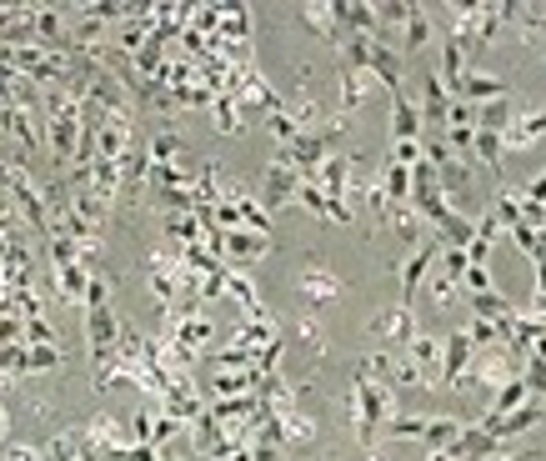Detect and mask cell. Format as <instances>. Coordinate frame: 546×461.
I'll return each instance as SVG.
<instances>
[{"label":"cell","mask_w":546,"mask_h":461,"mask_svg":"<svg viewBox=\"0 0 546 461\" xmlns=\"http://www.w3.org/2000/svg\"><path fill=\"white\" fill-rule=\"evenodd\" d=\"M456 296H461V276H451V271H436V276H431V301L451 306Z\"/></svg>","instance_id":"484cf974"},{"label":"cell","mask_w":546,"mask_h":461,"mask_svg":"<svg viewBox=\"0 0 546 461\" xmlns=\"http://www.w3.org/2000/svg\"><path fill=\"white\" fill-rule=\"evenodd\" d=\"M221 296H236V301L246 306V321H251V316H271L266 301H261V291H256V281H251L246 271H226V291H221Z\"/></svg>","instance_id":"d6986e66"},{"label":"cell","mask_w":546,"mask_h":461,"mask_svg":"<svg viewBox=\"0 0 546 461\" xmlns=\"http://www.w3.org/2000/svg\"><path fill=\"white\" fill-rule=\"evenodd\" d=\"M341 296V276L331 271V266H321V261H311L306 271H301V301L311 306V311H321L326 301H336Z\"/></svg>","instance_id":"ba28073f"},{"label":"cell","mask_w":546,"mask_h":461,"mask_svg":"<svg viewBox=\"0 0 546 461\" xmlns=\"http://www.w3.org/2000/svg\"><path fill=\"white\" fill-rule=\"evenodd\" d=\"M416 371H421V386H431V381H441V341L436 336H426V331H416L411 341H406V351H401Z\"/></svg>","instance_id":"8fae6325"},{"label":"cell","mask_w":546,"mask_h":461,"mask_svg":"<svg viewBox=\"0 0 546 461\" xmlns=\"http://www.w3.org/2000/svg\"><path fill=\"white\" fill-rule=\"evenodd\" d=\"M161 461H176V456H171V451H161Z\"/></svg>","instance_id":"d6a6232c"},{"label":"cell","mask_w":546,"mask_h":461,"mask_svg":"<svg viewBox=\"0 0 546 461\" xmlns=\"http://www.w3.org/2000/svg\"><path fill=\"white\" fill-rule=\"evenodd\" d=\"M26 341H31V346H56V326H51L46 316H31V321H26Z\"/></svg>","instance_id":"4316f807"},{"label":"cell","mask_w":546,"mask_h":461,"mask_svg":"<svg viewBox=\"0 0 546 461\" xmlns=\"http://www.w3.org/2000/svg\"><path fill=\"white\" fill-rule=\"evenodd\" d=\"M471 156H476V161H481V166H486V171L501 181V156H506V151H501V136H496V131H476V141H471Z\"/></svg>","instance_id":"cb8c5ba5"},{"label":"cell","mask_w":546,"mask_h":461,"mask_svg":"<svg viewBox=\"0 0 546 461\" xmlns=\"http://www.w3.org/2000/svg\"><path fill=\"white\" fill-rule=\"evenodd\" d=\"M441 251H446V246L431 236V241H421V246L401 261V271H396V276H401V306H411V301H416V291H421V281H426V271H431V261H436Z\"/></svg>","instance_id":"5b68a950"},{"label":"cell","mask_w":546,"mask_h":461,"mask_svg":"<svg viewBox=\"0 0 546 461\" xmlns=\"http://www.w3.org/2000/svg\"><path fill=\"white\" fill-rule=\"evenodd\" d=\"M381 436H391V441H421V446H431V451H446L456 436H461V421L456 416H391L386 426H381Z\"/></svg>","instance_id":"7a4b0ae2"},{"label":"cell","mask_w":546,"mask_h":461,"mask_svg":"<svg viewBox=\"0 0 546 461\" xmlns=\"http://www.w3.org/2000/svg\"><path fill=\"white\" fill-rule=\"evenodd\" d=\"M511 241H516V246H521V251H526L531 261H536V256L546 251V241H541V231H531V226H516V231H511Z\"/></svg>","instance_id":"83f0119b"},{"label":"cell","mask_w":546,"mask_h":461,"mask_svg":"<svg viewBox=\"0 0 546 461\" xmlns=\"http://www.w3.org/2000/svg\"><path fill=\"white\" fill-rule=\"evenodd\" d=\"M366 91H371V76L366 71H341V126H346V116H356L361 111V101H366Z\"/></svg>","instance_id":"44dd1931"},{"label":"cell","mask_w":546,"mask_h":461,"mask_svg":"<svg viewBox=\"0 0 546 461\" xmlns=\"http://www.w3.org/2000/svg\"><path fill=\"white\" fill-rule=\"evenodd\" d=\"M466 306H471V316H481V321H491V326H496V321H506V316L516 311V306H511L501 291H481V296H466Z\"/></svg>","instance_id":"603a6c76"},{"label":"cell","mask_w":546,"mask_h":461,"mask_svg":"<svg viewBox=\"0 0 546 461\" xmlns=\"http://www.w3.org/2000/svg\"><path fill=\"white\" fill-rule=\"evenodd\" d=\"M541 411H546V401H526V406H516L511 416H496V421H476L486 436H496V441H506V436H516V431H531L536 421H541Z\"/></svg>","instance_id":"4fadbf2b"},{"label":"cell","mask_w":546,"mask_h":461,"mask_svg":"<svg viewBox=\"0 0 546 461\" xmlns=\"http://www.w3.org/2000/svg\"><path fill=\"white\" fill-rule=\"evenodd\" d=\"M416 111H421V126H441V121H446L451 96H446V86H441V76H436V71L421 81V101H416Z\"/></svg>","instance_id":"e0dca14e"},{"label":"cell","mask_w":546,"mask_h":461,"mask_svg":"<svg viewBox=\"0 0 546 461\" xmlns=\"http://www.w3.org/2000/svg\"><path fill=\"white\" fill-rule=\"evenodd\" d=\"M491 461H541V456H531V451H516V456H491Z\"/></svg>","instance_id":"f546056e"},{"label":"cell","mask_w":546,"mask_h":461,"mask_svg":"<svg viewBox=\"0 0 546 461\" xmlns=\"http://www.w3.org/2000/svg\"><path fill=\"white\" fill-rule=\"evenodd\" d=\"M86 281H91V261H61L56 266V296L61 301H71V306H81L86 301Z\"/></svg>","instance_id":"9a60e30c"},{"label":"cell","mask_w":546,"mask_h":461,"mask_svg":"<svg viewBox=\"0 0 546 461\" xmlns=\"http://www.w3.org/2000/svg\"><path fill=\"white\" fill-rule=\"evenodd\" d=\"M366 461H381V456H376V451H366Z\"/></svg>","instance_id":"1f68e13d"},{"label":"cell","mask_w":546,"mask_h":461,"mask_svg":"<svg viewBox=\"0 0 546 461\" xmlns=\"http://www.w3.org/2000/svg\"><path fill=\"white\" fill-rule=\"evenodd\" d=\"M471 356H476L471 336H466V331H451V336L441 341V386H461L466 371H471Z\"/></svg>","instance_id":"52a82bcc"},{"label":"cell","mask_w":546,"mask_h":461,"mask_svg":"<svg viewBox=\"0 0 546 461\" xmlns=\"http://www.w3.org/2000/svg\"><path fill=\"white\" fill-rule=\"evenodd\" d=\"M296 191H301V176H296V166L276 151V156H271V166H266V176H261V196H256V206L271 216V211L291 206V201H296Z\"/></svg>","instance_id":"3957f363"},{"label":"cell","mask_w":546,"mask_h":461,"mask_svg":"<svg viewBox=\"0 0 546 461\" xmlns=\"http://www.w3.org/2000/svg\"><path fill=\"white\" fill-rule=\"evenodd\" d=\"M526 401H536L526 386H521V376L516 381H506L501 391H491V411H486V421H496V416H511L516 406H526Z\"/></svg>","instance_id":"7402d4cb"},{"label":"cell","mask_w":546,"mask_h":461,"mask_svg":"<svg viewBox=\"0 0 546 461\" xmlns=\"http://www.w3.org/2000/svg\"><path fill=\"white\" fill-rule=\"evenodd\" d=\"M546 136V111L536 106V111H516L511 116V126L501 131V151H526V146H536Z\"/></svg>","instance_id":"30bf717a"},{"label":"cell","mask_w":546,"mask_h":461,"mask_svg":"<svg viewBox=\"0 0 546 461\" xmlns=\"http://www.w3.org/2000/svg\"><path fill=\"white\" fill-rule=\"evenodd\" d=\"M426 41H431V6H406V16H401V61L416 56Z\"/></svg>","instance_id":"5bb4252c"},{"label":"cell","mask_w":546,"mask_h":461,"mask_svg":"<svg viewBox=\"0 0 546 461\" xmlns=\"http://www.w3.org/2000/svg\"><path fill=\"white\" fill-rule=\"evenodd\" d=\"M381 221H386V226H391L406 246H421V236H426V221L411 211V201H391V206L381 211Z\"/></svg>","instance_id":"ac0fdd59"},{"label":"cell","mask_w":546,"mask_h":461,"mask_svg":"<svg viewBox=\"0 0 546 461\" xmlns=\"http://www.w3.org/2000/svg\"><path fill=\"white\" fill-rule=\"evenodd\" d=\"M401 66H406V61H401L396 46H386V41H371V46H366V76L381 81L386 91H401Z\"/></svg>","instance_id":"9c48e42d"},{"label":"cell","mask_w":546,"mask_h":461,"mask_svg":"<svg viewBox=\"0 0 546 461\" xmlns=\"http://www.w3.org/2000/svg\"><path fill=\"white\" fill-rule=\"evenodd\" d=\"M426 461H456V456H451V451H431Z\"/></svg>","instance_id":"4dcf8cb0"},{"label":"cell","mask_w":546,"mask_h":461,"mask_svg":"<svg viewBox=\"0 0 546 461\" xmlns=\"http://www.w3.org/2000/svg\"><path fill=\"white\" fill-rule=\"evenodd\" d=\"M346 416H351V431L366 451H376L381 441V426L396 416V391L386 381H361L351 376V396H346Z\"/></svg>","instance_id":"6da1fadb"},{"label":"cell","mask_w":546,"mask_h":461,"mask_svg":"<svg viewBox=\"0 0 546 461\" xmlns=\"http://www.w3.org/2000/svg\"><path fill=\"white\" fill-rule=\"evenodd\" d=\"M301 16L321 31L326 46H336V51L346 46V31H341V11H336V6H301Z\"/></svg>","instance_id":"ffe728a7"},{"label":"cell","mask_w":546,"mask_h":461,"mask_svg":"<svg viewBox=\"0 0 546 461\" xmlns=\"http://www.w3.org/2000/svg\"><path fill=\"white\" fill-rule=\"evenodd\" d=\"M6 436H11V416H6V406H0V446H6Z\"/></svg>","instance_id":"f1b7e54d"},{"label":"cell","mask_w":546,"mask_h":461,"mask_svg":"<svg viewBox=\"0 0 546 461\" xmlns=\"http://www.w3.org/2000/svg\"><path fill=\"white\" fill-rule=\"evenodd\" d=\"M271 236H256V231H221V241H216V256L231 266V271H246L251 261H261V256H271Z\"/></svg>","instance_id":"277c9868"},{"label":"cell","mask_w":546,"mask_h":461,"mask_svg":"<svg viewBox=\"0 0 546 461\" xmlns=\"http://www.w3.org/2000/svg\"><path fill=\"white\" fill-rule=\"evenodd\" d=\"M391 136H396V146H406V141H426V126H421L416 96H411L406 86L391 91Z\"/></svg>","instance_id":"8992f818"},{"label":"cell","mask_w":546,"mask_h":461,"mask_svg":"<svg viewBox=\"0 0 546 461\" xmlns=\"http://www.w3.org/2000/svg\"><path fill=\"white\" fill-rule=\"evenodd\" d=\"M376 181H381V196H386V206L411 196V166H396V161H386V171H381Z\"/></svg>","instance_id":"d4e9b609"},{"label":"cell","mask_w":546,"mask_h":461,"mask_svg":"<svg viewBox=\"0 0 546 461\" xmlns=\"http://www.w3.org/2000/svg\"><path fill=\"white\" fill-rule=\"evenodd\" d=\"M501 96H511L506 81L481 76V71H466V76L456 81V91H451V101H466V106H486V101H501Z\"/></svg>","instance_id":"7c38bea8"},{"label":"cell","mask_w":546,"mask_h":461,"mask_svg":"<svg viewBox=\"0 0 546 461\" xmlns=\"http://www.w3.org/2000/svg\"><path fill=\"white\" fill-rule=\"evenodd\" d=\"M371 331L376 336H391V341H411L416 336V316H411V306H381L376 316H371Z\"/></svg>","instance_id":"2e32d148"}]
</instances>
